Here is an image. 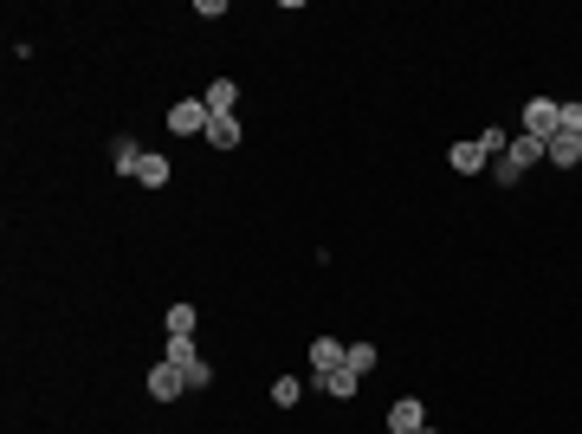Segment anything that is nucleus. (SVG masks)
Returning a JSON list of instances; mask_svg holds the SVG:
<instances>
[{
    "mask_svg": "<svg viewBox=\"0 0 582 434\" xmlns=\"http://www.w3.org/2000/svg\"><path fill=\"white\" fill-rule=\"evenodd\" d=\"M182 376H188V389H214V363H207V357L194 363V370H182Z\"/></svg>",
    "mask_w": 582,
    "mask_h": 434,
    "instance_id": "nucleus-20",
    "label": "nucleus"
},
{
    "mask_svg": "<svg viewBox=\"0 0 582 434\" xmlns=\"http://www.w3.org/2000/svg\"><path fill=\"white\" fill-rule=\"evenodd\" d=\"M298 396H304L298 376H272V409H298Z\"/></svg>",
    "mask_w": 582,
    "mask_h": 434,
    "instance_id": "nucleus-16",
    "label": "nucleus"
},
{
    "mask_svg": "<svg viewBox=\"0 0 582 434\" xmlns=\"http://www.w3.org/2000/svg\"><path fill=\"white\" fill-rule=\"evenodd\" d=\"M169 175H175V162L162 156V149H143V162H136V182H143V188H169Z\"/></svg>",
    "mask_w": 582,
    "mask_h": 434,
    "instance_id": "nucleus-9",
    "label": "nucleus"
},
{
    "mask_svg": "<svg viewBox=\"0 0 582 434\" xmlns=\"http://www.w3.org/2000/svg\"><path fill=\"white\" fill-rule=\"evenodd\" d=\"M544 162H550V169H563V175L582 169V137H563V130H557V137L544 143Z\"/></svg>",
    "mask_w": 582,
    "mask_h": 434,
    "instance_id": "nucleus-7",
    "label": "nucleus"
},
{
    "mask_svg": "<svg viewBox=\"0 0 582 434\" xmlns=\"http://www.w3.org/2000/svg\"><path fill=\"white\" fill-rule=\"evenodd\" d=\"M557 111H563V98H531V104H524V124H518V137L550 143V137H557Z\"/></svg>",
    "mask_w": 582,
    "mask_h": 434,
    "instance_id": "nucleus-1",
    "label": "nucleus"
},
{
    "mask_svg": "<svg viewBox=\"0 0 582 434\" xmlns=\"http://www.w3.org/2000/svg\"><path fill=\"white\" fill-rule=\"evenodd\" d=\"M110 162H117V175H136V162H143V143H136L130 130H117V137H110Z\"/></svg>",
    "mask_w": 582,
    "mask_h": 434,
    "instance_id": "nucleus-11",
    "label": "nucleus"
},
{
    "mask_svg": "<svg viewBox=\"0 0 582 434\" xmlns=\"http://www.w3.org/2000/svg\"><path fill=\"white\" fill-rule=\"evenodd\" d=\"M317 389H324V396H330V402H350V396H356V389H363V376H356V370H350V363H343V370H330V376H317Z\"/></svg>",
    "mask_w": 582,
    "mask_h": 434,
    "instance_id": "nucleus-10",
    "label": "nucleus"
},
{
    "mask_svg": "<svg viewBox=\"0 0 582 434\" xmlns=\"http://www.w3.org/2000/svg\"><path fill=\"white\" fill-rule=\"evenodd\" d=\"M479 149H485V156H492V162H498V156H505V149H511V130H498V124H485V130H479Z\"/></svg>",
    "mask_w": 582,
    "mask_h": 434,
    "instance_id": "nucleus-17",
    "label": "nucleus"
},
{
    "mask_svg": "<svg viewBox=\"0 0 582 434\" xmlns=\"http://www.w3.org/2000/svg\"><path fill=\"white\" fill-rule=\"evenodd\" d=\"M376 363H382V357H376V344H350V370H356V376H369Z\"/></svg>",
    "mask_w": 582,
    "mask_h": 434,
    "instance_id": "nucleus-19",
    "label": "nucleus"
},
{
    "mask_svg": "<svg viewBox=\"0 0 582 434\" xmlns=\"http://www.w3.org/2000/svg\"><path fill=\"white\" fill-rule=\"evenodd\" d=\"M149 396H156V402H182L188 396V376L175 370V363H156V370H149Z\"/></svg>",
    "mask_w": 582,
    "mask_h": 434,
    "instance_id": "nucleus-6",
    "label": "nucleus"
},
{
    "mask_svg": "<svg viewBox=\"0 0 582 434\" xmlns=\"http://www.w3.org/2000/svg\"><path fill=\"white\" fill-rule=\"evenodd\" d=\"M194 324H201V311H194L188 298H182V305H169V318H162V331H169V337H194Z\"/></svg>",
    "mask_w": 582,
    "mask_h": 434,
    "instance_id": "nucleus-14",
    "label": "nucleus"
},
{
    "mask_svg": "<svg viewBox=\"0 0 582 434\" xmlns=\"http://www.w3.org/2000/svg\"><path fill=\"white\" fill-rule=\"evenodd\" d=\"M447 169H453V175H485V169H492V156H485L479 143H453V149H447Z\"/></svg>",
    "mask_w": 582,
    "mask_h": 434,
    "instance_id": "nucleus-8",
    "label": "nucleus"
},
{
    "mask_svg": "<svg viewBox=\"0 0 582 434\" xmlns=\"http://www.w3.org/2000/svg\"><path fill=\"white\" fill-rule=\"evenodd\" d=\"M343 363H350V344L324 331V337L311 344V383H317V376H330V370H343Z\"/></svg>",
    "mask_w": 582,
    "mask_h": 434,
    "instance_id": "nucleus-4",
    "label": "nucleus"
},
{
    "mask_svg": "<svg viewBox=\"0 0 582 434\" xmlns=\"http://www.w3.org/2000/svg\"><path fill=\"white\" fill-rule=\"evenodd\" d=\"M201 104H207V117H240V85H233V78H214V85L201 91Z\"/></svg>",
    "mask_w": 582,
    "mask_h": 434,
    "instance_id": "nucleus-5",
    "label": "nucleus"
},
{
    "mask_svg": "<svg viewBox=\"0 0 582 434\" xmlns=\"http://www.w3.org/2000/svg\"><path fill=\"white\" fill-rule=\"evenodd\" d=\"M505 162H511V169H524V175H531L537 162H544V143H531V137H511V149H505Z\"/></svg>",
    "mask_w": 582,
    "mask_h": 434,
    "instance_id": "nucleus-13",
    "label": "nucleus"
},
{
    "mask_svg": "<svg viewBox=\"0 0 582 434\" xmlns=\"http://www.w3.org/2000/svg\"><path fill=\"white\" fill-rule=\"evenodd\" d=\"M201 143H207V149H220V156H227V149H240V117H214Z\"/></svg>",
    "mask_w": 582,
    "mask_h": 434,
    "instance_id": "nucleus-12",
    "label": "nucleus"
},
{
    "mask_svg": "<svg viewBox=\"0 0 582 434\" xmlns=\"http://www.w3.org/2000/svg\"><path fill=\"white\" fill-rule=\"evenodd\" d=\"M207 104L201 98H182V104H169V137H207Z\"/></svg>",
    "mask_w": 582,
    "mask_h": 434,
    "instance_id": "nucleus-2",
    "label": "nucleus"
},
{
    "mask_svg": "<svg viewBox=\"0 0 582 434\" xmlns=\"http://www.w3.org/2000/svg\"><path fill=\"white\" fill-rule=\"evenodd\" d=\"M162 363H175V370H194V363H201V350H194V337H169V350H162Z\"/></svg>",
    "mask_w": 582,
    "mask_h": 434,
    "instance_id": "nucleus-15",
    "label": "nucleus"
},
{
    "mask_svg": "<svg viewBox=\"0 0 582 434\" xmlns=\"http://www.w3.org/2000/svg\"><path fill=\"white\" fill-rule=\"evenodd\" d=\"M557 130H563V137H582V98H563V111H557Z\"/></svg>",
    "mask_w": 582,
    "mask_h": 434,
    "instance_id": "nucleus-18",
    "label": "nucleus"
},
{
    "mask_svg": "<svg viewBox=\"0 0 582 434\" xmlns=\"http://www.w3.org/2000/svg\"><path fill=\"white\" fill-rule=\"evenodd\" d=\"M421 434H440V428H421Z\"/></svg>",
    "mask_w": 582,
    "mask_h": 434,
    "instance_id": "nucleus-21",
    "label": "nucleus"
},
{
    "mask_svg": "<svg viewBox=\"0 0 582 434\" xmlns=\"http://www.w3.org/2000/svg\"><path fill=\"white\" fill-rule=\"evenodd\" d=\"M382 428H388V434H421V428H427V402L395 396V402H388V415H382Z\"/></svg>",
    "mask_w": 582,
    "mask_h": 434,
    "instance_id": "nucleus-3",
    "label": "nucleus"
}]
</instances>
